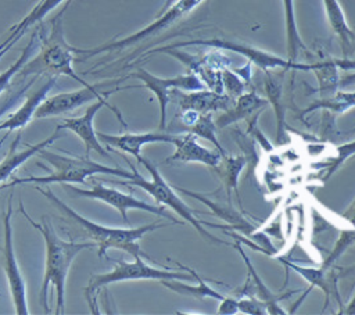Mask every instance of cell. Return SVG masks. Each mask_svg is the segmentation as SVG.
I'll return each instance as SVG.
<instances>
[{
    "label": "cell",
    "mask_w": 355,
    "mask_h": 315,
    "mask_svg": "<svg viewBox=\"0 0 355 315\" xmlns=\"http://www.w3.org/2000/svg\"><path fill=\"white\" fill-rule=\"evenodd\" d=\"M19 212L26 218L32 228H35L43 237L46 246V261L43 282L39 290V303L42 308L49 314L50 307L47 304L49 286L54 287L55 293V314L61 315L65 311V284L73 259L86 248H93L96 243L89 241H72L64 240L53 228L47 216H42V222H35L26 212L22 201L19 200Z\"/></svg>",
    "instance_id": "6da1fadb"
},
{
    "label": "cell",
    "mask_w": 355,
    "mask_h": 315,
    "mask_svg": "<svg viewBox=\"0 0 355 315\" xmlns=\"http://www.w3.org/2000/svg\"><path fill=\"white\" fill-rule=\"evenodd\" d=\"M36 190L40 191L44 196V198H47L60 212H62L65 219L75 225L86 237H89V240H93L96 243V246L98 247V257H103L110 248H116L126 251L133 258L143 257L151 261V258L140 248L139 240L148 232L168 226V223L153 222L139 228H108L78 214L73 208H71L62 200H60L50 187L42 189L39 185H36Z\"/></svg>",
    "instance_id": "7a4b0ae2"
},
{
    "label": "cell",
    "mask_w": 355,
    "mask_h": 315,
    "mask_svg": "<svg viewBox=\"0 0 355 315\" xmlns=\"http://www.w3.org/2000/svg\"><path fill=\"white\" fill-rule=\"evenodd\" d=\"M67 10V6L51 19L50 31L47 35L39 32L40 44L39 51L31 57L22 68L18 71V76L28 78V76H69L75 82L82 86H90L92 83L82 79L73 69V47L68 44L64 32V21L62 15ZM15 75V76H17Z\"/></svg>",
    "instance_id": "3957f363"
},
{
    "label": "cell",
    "mask_w": 355,
    "mask_h": 315,
    "mask_svg": "<svg viewBox=\"0 0 355 315\" xmlns=\"http://www.w3.org/2000/svg\"><path fill=\"white\" fill-rule=\"evenodd\" d=\"M40 158L47 161L54 167V172L44 176H25V178H14L10 183H4L0 189L14 187L17 185L33 183V185H50V183H86V179L93 175H111L119 176L123 179H132L133 172L123 169L121 167L104 165L93 161L89 155L85 157H69L61 155L46 148L37 153Z\"/></svg>",
    "instance_id": "277c9868"
},
{
    "label": "cell",
    "mask_w": 355,
    "mask_h": 315,
    "mask_svg": "<svg viewBox=\"0 0 355 315\" xmlns=\"http://www.w3.org/2000/svg\"><path fill=\"white\" fill-rule=\"evenodd\" d=\"M184 272L178 271H166V269H158L155 266L148 265L143 257H135L132 262L128 261H115V266L112 271L105 273H94L92 275L87 286L83 290L85 298L92 309L93 314H97V296L98 291L111 284L118 282H129V280H196V276L190 268L184 266Z\"/></svg>",
    "instance_id": "5b68a950"
},
{
    "label": "cell",
    "mask_w": 355,
    "mask_h": 315,
    "mask_svg": "<svg viewBox=\"0 0 355 315\" xmlns=\"http://www.w3.org/2000/svg\"><path fill=\"white\" fill-rule=\"evenodd\" d=\"M128 164L130 165V171L133 172V176L132 179H126L123 182H114V183H118V185H123V186H137V187H141L143 190H146L157 203L162 204V205H166L169 208H172L175 212H178L184 221L190 222V225L208 241L211 243H219V244H226L225 240L222 239H218L216 236H214L212 233H209L207 229H204L202 226V222L200 219H197L194 215H193V211L183 203V200H180L176 193L172 190V187L166 183V180L162 178L161 172L158 171V168L150 161L147 160L146 157L140 155L136 161L140 162L141 165H144V168L148 171L150 176H151V180H147L144 179L143 175H140L136 169V167L129 161L126 160Z\"/></svg>",
    "instance_id": "8992f818"
},
{
    "label": "cell",
    "mask_w": 355,
    "mask_h": 315,
    "mask_svg": "<svg viewBox=\"0 0 355 315\" xmlns=\"http://www.w3.org/2000/svg\"><path fill=\"white\" fill-rule=\"evenodd\" d=\"M202 1L204 0H176L169 8H166L164 12L157 15V19L154 22H151L146 28L137 31L136 33H133L130 36H126L123 39H119V40H114V42L104 43L101 46L92 47V49H76V47H73V51H75V54H83L85 58H89V57L97 56L100 53L115 51V50H122V49L130 47V46L136 44V43H139L144 39H148V37L155 36L159 32L165 31L166 28L173 25L176 21H179L180 18H183L184 15L191 12Z\"/></svg>",
    "instance_id": "52a82bcc"
},
{
    "label": "cell",
    "mask_w": 355,
    "mask_h": 315,
    "mask_svg": "<svg viewBox=\"0 0 355 315\" xmlns=\"http://www.w3.org/2000/svg\"><path fill=\"white\" fill-rule=\"evenodd\" d=\"M184 46H207V47H214V49H220V50H227L233 53H239L243 57H245L251 64L257 65L262 71L268 69H286V71H312L313 64H302L297 61H291L288 58L279 57L273 53L263 51L261 49L244 44V43H237L232 40H225V39H193V40H186L175 44H169L166 47H184Z\"/></svg>",
    "instance_id": "ba28073f"
},
{
    "label": "cell",
    "mask_w": 355,
    "mask_h": 315,
    "mask_svg": "<svg viewBox=\"0 0 355 315\" xmlns=\"http://www.w3.org/2000/svg\"><path fill=\"white\" fill-rule=\"evenodd\" d=\"M64 187H65V190H69L71 193H73L76 196H80V197H85V198H92V200H98V201H103V203L114 207L122 215V219H123L125 223L129 222L128 210H141V211L158 215L161 218H166L172 223H179V225L183 223L180 221H176V218H173L165 210V205L148 204V203H146L140 198L133 197L132 194L122 193V191H119L114 187L104 186L103 183H93L92 187H86V189L75 187V186H71L69 183H65Z\"/></svg>",
    "instance_id": "9c48e42d"
},
{
    "label": "cell",
    "mask_w": 355,
    "mask_h": 315,
    "mask_svg": "<svg viewBox=\"0 0 355 315\" xmlns=\"http://www.w3.org/2000/svg\"><path fill=\"white\" fill-rule=\"evenodd\" d=\"M11 198H12V191L8 196L7 205L3 214V248H1L3 268H4V273H6V279H7V284H8L10 296L12 298L15 312L18 315H28L29 307H28V298H26V284L15 257L14 240H12Z\"/></svg>",
    "instance_id": "30bf717a"
},
{
    "label": "cell",
    "mask_w": 355,
    "mask_h": 315,
    "mask_svg": "<svg viewBox=\"0 0 355 315\" xmlns=\"http://www.w3.org/2000/svg\"><path fill=\"white\" fill-rule=\"evenodd\" d=\"M130 76L143 82L144 87L151 90L159 104V129H165L166 126V107L171 101V93L173 89H183V90H201L207 86L196 74L189 75H176L173 78H159L144 68H137Z\"/></svg>",
    "instance_id": "8fae6325"
},
{
    "label": "cell",
    "mask_w": 355,
    "mask_h": 315,
    "mask_svg": "<svg viewBox=\"0 0 355 315\" xmlns=\"http://www.w3.org/2000/svg\"><path fill=\"white\" fill-rule=\"evenodd\" d=\"M104 86H105V83L82 86L78 90L64 92V93H58V94L46 97L36 108L33 118L42 119V118L61 115V114L73 111L92 100L107 99L110 94H112L121 89H126V87H115L111 90H103Z\"/></svg>",
    "instance_id": "7c38bea8"
},
{
    "label": "cell",
    "mask_w": 355,
    "mask_h": 315,
    "mask_svg": "<svg viewBox=\"0 0 355 315\" xmlns=\"http://www.w3.org/2000/svg\"><path fill=\"white\" fill-rule=\"evenodd\" d=\"M107 107L110 108L116 118L119 119V122L126 126L121 112L116 110V107H114L112 104H110L107 101V99H98L96 100L93 104H90L86 111L80 115V117H73V118H67L64 119L61 124H58L62 129H67L72 133H75L83 143L85 146V155H89L90 151H96L97 154H100L104 158H111L108 151L103 147L101 142L97 137V132L94 130V117L96 114L103 108Z\"/></svg>",
    "instance_id": "4fadbf2b"
},
{
    "label": "cell",
    "mask_w": 355,
    "mask_h": 315,
    "mask_svg": "<svg viewBox=\"0 0 355 315\" xmlns=\"http://www.w3.org/2000/svg\"><path fill=\"white\" fill-rule=\"evenodd\" d=\"M172 97H176L183 111L191 110L198 114H207V112H214L219 110L226 111L234 104V100H236L227 94L218 93L214 90H207V89L193 90L190 93H183L179 89H173L171 93V99Z\"/></svg>",
    "instance_id": "5bb4252c"
},
{
    "label": "cell",
    "mask_w": 355,
    "mask_h": 315,
    "mask_svg": "<svg viewBox=\"0 0 355 315\" xmlns=\"http://www.w3.org/2000/svg\"><path fill=\"white\" fill-rule=\"evenodd\" d=\"M97 137L101 143L114 147L119 151L133 155L136 160L141 155V147L150 143H171L173 144L176 136L166 132H144V133H122L110 135L97 132Z\"/></svg>",
    "instance_id": "9a60e30c"
},
{
    "label": "cell",
    "mask_w": 355,
    "mask_h": 315,
    "mask_svg": "<svg viewBox=\"0 0 355 315\" xmlns=\"http://www.w3.org/2000/svg\"><path fill=\"white\" fill-rule=\"evenodd\" d=\"M55 83H57L55 76H47L37 89L32 90L26 96L25 101L18 110L11 112L4 121L0 122V132H14L17 129L25 128L33 118L39 104L47 97L49 92L55 86Z\"/></svg>",
    "instance_id": "2e32d148"
},
{
    "label": "cell",
    "mask_w": 355,
    "mask_h": 315,
    "mask_svg": "<svg viewBox=\"0 0 355 315\" xmlns=\"http://www.w3.org/2000/svg\"><path fill=\"white\" fill-rule=\"evenodd\" d=\"M62 136H64L62 128L60 125H57L55 130L49 137H46L44 140H42L39 143H35L33 146H28L24 150H18V144H19V140H21V133H18L15 140L11 143L6 157L0 161V183L4 182L6 179L11 178V175L14 173V171L18 167L25 164L33 155H37V153L40 150L49 147L50 144H53L55 140H58Z\"/></svg>",
    "instance_id": "e0dca14e"
},
{
    "label": "cell",
    "mask_w": 355,
    "mask_h": 315,
    "mask_svg": "<svg viewBox=\"0 0 355 315\" xmlns=\"http://www.w3.org/2000/svg\"><path fill=\"white\" fill-rule=\"evenodd\" d=\"M173 144L176 150L171 157L165 160V162H201L208 167L216 168L222 161V155L218 150H209L198 144L196 135H193L191 132H187L183 136H176Z\"/></svg>",
    "instance_id": "ac0fdd59"
},
{
    "label": "cell",
    "mask_w": 355,
    "mask_h": 315,
    "mask_svg": "<svg viewBox=\"0 0 355 315\" xmlns=\"http://www.w3.org/2000/svg\"><path fill=\"white\" fill-rule=\"evenodd\" d=\"M234 248L240 253V255H241V258H243V261H244V264H245V266H247V272H248L247 284H250L251 289L245 290L244 293H247V294L251 293V294L255 296L258 300H261V301L266 305V312H269V314H286V311H283V308L279 305V301L287 298L288 296L294 294L295 291H290V293H286V294H283V296H276L275 293H272V290H269V289L266 287V284L263 283V280L261 279V276H258V273H257V271L254 269V266H252L250 258L247 257L245 251L241 248V246L239 244V241L234 243Z\"/></svg>",
    "instance_id": "d6986e66"
},
{
    "label": "cell",
    "mask_w": 355,
    "mask_h": 315,
    "mask_svg": "<svg viewBox=\"0 0 355 315\" xmlns=\"http://www.w3.org/2000/svg\"><path fill=\"white\" fill-rule=\"evenodd\" d=\"M268 103L269 101L266 99L259 97L255 90H251L250 93H243L239 97H236L234 104L230 108H227L223 114H220L216 118L215 125L218 128H225L241 119L248 121L255 114L262 112V110L268 105Z\"/></svg>",
    "instance_id": "ffe728a7"
},
{
    "label": "cell",
    "mask_w": 355,
    "mask_h": 315,
    "mask_svg": "<svg viewBox=\"0 0 355 315\" xmlns=\"http://www.w3.org/2000/svg\"><path fill=\"white\" fill-rule=\"evenodd\" d=\"M286 69L263 71V89L268 96V101L272 104L276 114V142L282 143L286 130V110L283 103V78Z\"/></svg>",
    "instance_id": "44dd1931"
},
{
    "label": "cell",
    "mask_w": 355,
    "mask_h": 315,
    "mask_svg": "<svg viewBox=\"0 0 355 315\" xmlns=\"http://www.w3.org/2000/svg\"><path fill=\"white\" fill-rule=\"evenodd\" d=\"M279 261L283 262V265L291 268L294 272L300 273L305 280L309 282L311 287L316 286L319 287L324 296H326V301L323 308H326V305L329 304V297L334 296L336 300L341 304V298L340 294L337 291V280L333 272L329 271V268H313V266H304V265H297L295 262L286 259L283 257H279Z\"/></svg>",
    "instance_id": "7402d4cb"
},
{
    "label": "cell",
    "mask_w": 355,
    "mask_h": 315,
    "mask_svg": "<svg viewBox=\"0 0 355 315\" xmlns=\"http://www.w3.org/2000/svg\"><path fill=\"white\" fill-rule=\"evenodd\" d=\"M62 1H67L65 6L71 4V0H40L28 14L26 17H24L18 24H15L7 33L6 39H3L0 42V50H3L4 47H7L8 50L19 40V37L26 32V29H29L31 26H33L35 24L43 21V18L53 11L55 7H58Z\"/></svg>",
    "instance_id": "603a6c76"
},
{
    "label": "cell",
    "mask_w": 355,
    "mask_h": 315,
    "mask_svg": "<svg viewBox=\"0 0 355 315\" xmlns=\"http://www.w3.org/2000/svg\"><path fill=\"white\" fill-rule=\"evenodd\" d=\"M176 190L180 191V193H183V194H186V196H190V197L197 198L198 201H201L202 204H205L209 210H212L216 216H219L220 219H223V221L227 222L232 228L240 230L241 233L251 235V233L254 232L255 228H254L245 218H243L241 214H239V212L232 207V204H230L229 207H226V205H222V204H219V203L211 201V200H209L207 196H204V194H198V193H194V191H189V190L182 189V187H176Z\"/></svg>",
    "instance_id": "cb8c5ba5"
},
{
    "label": "cell",
    "mask_w": 355,
    "mask_h": 315,
    "mask_svg": "<svg viewBox=\"0 0 355 315\" xmlns=\"http://www.w3.org/2000/svg\"><path fill=\"white\" fill-rule=\"evenodd\" d=\"M322 1H323V7H324V12H326L329 25H330L331 31L338 36V39L341 42L343 53H344V56H347L348 49L351 46V40L355 39V33L348 26L344 11H343L338 0H322Z\"/></svg>",
    "instance_id": "d4e9b609"
},
{
    "label": "cell",
    "mask_w": 355,
    "mask_h": 315,
    "mask_svg": "<svg viewBox=\"0 0 355 315\" xmlns=\"http://www.w3.org/2000/svg\"><path fill=\"white\" fill-rule=\"evenodd\" d=\"M283 11H284V24H286V44H287V58L291 61H297L300 50H306L304 44L295 19V8L294 0H282Z\"/></svg>",
    "instance_id": "484cf974"
},
{
    "label": "cell",
    "mask_w": 355,
    "mask_h": 315,
    "mask_svg": "<svg viewBox=\"0 0 355 315\" xmlns=\"http://www.w3.org/2000/svg\"><path fill=\"white\" fill-rule=\"evenodd\" d=\"M312 72L316 75L318 79V89L316 92L324 96L334 94L340 87V76H338V67L336 58H327L318 62H313Z\"/></svg>",
    "instance_id": "4316f807"
},
{
    "label": "cell",
    "mask_w": 355,
    "mask_h": 315,
    "mask_svg": "<svg viewBox=\"0 0 355 315\" xmlns=\"http://www.w3.org/2000/svg\"><path fill=\"white\" fill-rule=\"evenodd\" d=\"M196 279L198 280V284L197 286H190V284H184L182 283V280H178V279H172V280H161V283L168 287L169 290L175 291V293H179V294H184V296H193L196 298H214V300H223L225 296L220 294L219 291H216L215 289H212L211 286H208L204 279L194 271L191 269Z\"/></svg>",
    "instance_id": "83f0119b"
},
{
    "label": "cell",
    "mask_w": 355,
    "mask_h": 315,
    "mask_svg": "<svg viewBox=\"0 0 355 315\" xmlns=\"http://www.w3.org/2000/svg\"><path fill=\"white\" fill-rule=\"evenodd\" d=\"M351 107H355V92L337 90L331 96H324V97H320V99L315 100L309 107H306L302 111V115H305L308 112H312L315 110H319V108L330 110L333 112L341 114V112L347 111Z\"/></svg>",
    "instance_id": "f1b7e54d"
},
{
    "label": "cell",
    "mask_w": 355,
    "mask_h": 315,
    "mask_svg": "<svg viewBox=\"0 0 355 315\" xmlns=\"http://www.w3.org/2000/svg\"><path fill=\"white\" fill-rule=\"evenodd\" d=\"M223 160V165H218L216 171L219 173V176L222 178L225 186H226V194H227V203L230 204V194L232 190L236 193V196H239V189H237V179H239V173L241 172V169L245 165V157L244 155H237V157H232V155H225L222 157Z\"/></svg>",
    "instance_id": "f546056e"
},
{
    "label": "cell",
    "mask_w": 355,
    "mask_h": 315,
    "mask_svg": "<svg viewBox=\"0 0 355 315\" xmlns=\"http://www.w3.org/2000/svg\"><path fill=\"white\" fill-rule=\"evenodd\" d=\"M189 132H191L196 136L207 139L209 143H212L216 147V150L220 153L222 157L227 155L226 150L222 147V144L216 137V125H215V121H212V112L200 114L197 121L189 129Z\"/></svg>",
    "instance_id": "4dcf8cb0"
},
{
    "label": "cell",
    "mask_w": 355,
    "mask_h": 315,
    "mask_svg": "<svg viewBox=\"0 0 355 315\" xmlns=\"http://www.w3.org/2000/svg\"><path fill=\"white\" fill-rule=\"evenodd\" d=\"M355 154V140L351 143H345L341 144L336 148V155L331 158H327L324 162H319L316 164V168L322 169V173L319 175V179L322 182L329 180V178L337 171V168L351 155Z\"/></svg>",
    "instance_id": "1f68e13d"
},
{
    "label": "cell",
    "mask_w": 355,
    "mask_h": 315,
    "mask_svg": "<svg viewBox=\"0 0 355 315\" xmlns=\"http://www.w3.org/2000/svg\"><path fill=\"white\" fill-rule=\"evenodd\" d=\"M37 37H39V32L35 31V32L31 35V37H29L26 46L24 47L21 56L15 60V62H14L11 67H8L6 71H3V72L0 74V93H3V92L7 89V86H8V83L11 82V79L18 74V71L22 68V65L32 57L33 50H35V46H36V42H37Z\"/></svg>",
    "instance_id": "d6a6232c"
},
{
    "label": "cell",
    "mask_w": 355,
    "mask_h": 315,
    "mask_svg": "<svg viewBox=\"0 0 355 315\" xmlns=\"http://www.w3.org/2000/svg\"><path fill=\"white\" fill-rule=\"evenodd\" d=\"M220 78H222V85L226 89V94L236 99L240 94L244 93V83L239 78V74L236 71H230L229 68H223L220 71Z\"/></svg>",
    "instance_id": "836d02e7"
},
{
    "label": "cell",
    "mask_w": 355,
    "mask_h": 315,
    "mask_svg": "<svg viewBox=\"0 0 355 315\" xmlns=\"http://www.w3.org/2000/svg\"><path fill=\"white\" fill-rule=\"evenodd\" d=\"M239 311L250 315H261L266 314V305L261 300L248 296L247 298H239Z\"/></svg>",
    "instance_id": "e575fe53"
},
{
    "label": "cell",
    "mask_w": 355,
    "mask_h": 315,
    "mask_svg": "<svg viewBox=\"0 0 355 315\" xmlns=\"http://www.w3.org/2000/svg\"><path fill=\"white\" fill-rule=\"evenodd\" d=\"M33 83V80H31L28 85H25L21 90H18V92H15L14 94H11V96H8L1 104H0V118L8 111V110H11L15 104H17V101L22 97V94L29 89V86Z\"/></svg>",
    "instance_id": "d590c367"
},
{
    "label": "cell",
    "mask_w": 355,
    "mask_h": 315,
    "mask_svg": "<svg viewBox=\"0 0 355 315\" xmlns=\"http://www.w3.org/2000/svg\"><path fill=\"white\" fill-rule=\"evenodd\" d=\"M219 315H233L239 312V298L234 297H225L220 300V304L216 311Z\"/></svg>",
    "instance_id": "8d00e7d4"
},
{
    "label": "cell",
    "mask_w": 355,
    "mask_h": 315,
    "mask_svg": "<svg viewBox=\"0 0 355 315\" xmlns=\"http://www.w3.org/2000/svg\"><path fill=\"white\" fill-rule=\"evenodd\" d=\"M343 218L347 219V221L352 225V228L355 229V200H354V203L347 208V211L343 214Z\"/></svg>",
    "instance_id": "74e56055"
},
{
    "label": "cell",
    "mask_w": 355,
    "mask_h": 315,
    "mask_svg": "<svg viewBox=\"0 0 355 315\" xmlns=\"http://www.w3.org/2000/svg\"><path fill=\"white\" fill-rule=\"evenodd\" d=\"M351 85H355V72L348 74V75H345L340 79V87H347V86H351Z\"/></svg>",
    "instance_id": "f35d334b"
},
{
    "label": "cell",
    "mask_w": 355,
    "mask_h": 315,
    "mask_svg": "<svg viewBox=\"0 0 355 315\" xmlns=\"http://www.w3.org/2000/svg\"><path fill=\"white\" fill-rule=\"evenodd\" d=\"M340 314H355V296H354V298L348 303V305L340 311Z\"/></svg>",
    "instance_id": "ab89813d"
},
{
    "label": "cell",
    "mask_w": 355,
    "mask_h": 315,
    "mask_svg": "<svg viewBox=\"0 0 355 315\" xmlns=\"http://www.w3.org/2000/svg\"><path fill=\"white\" fill-rule=\"evenodd\" d=\"M175 1H176V0H166V1H165V3H164V6H162V8H161V10H159V12H158V15H159V14H161V12H164V11H165V10H166V8H169V7H171V6H172V4H173V3H175Z\"/></svg>",
    "instance_id": "60d3db41"
},
{
    "label": "cell",
    "mask_w": 355,
    "mask_h": 315,
    "mask_svg": "<svg viewBox=\"0 0 355 315\" xmlns=\"http://www.w3.org/2000/svg\"><path fill=\"white\" fill-rule=\"evenodd\" d=\"M7 51H8V49H7V47H4V49H3V50H0V60H1V58H3V56H4V54H6V53H7Z\"/></svg>",
    "instance_id": "b9f144b4"
},
{
    "label": "cell",
    "mask_w": 355,
    "mask_h": 315,
    "mask_svg": "<svg viewBox=\"0 0 355 315\" xmlns=\"http://www.w3.org/2000/svg\"><path fill=\"white\" fill-rule=\"evenodd\" d=\"M71 3H72V0H71Z\"/></svg>",
    "instance_id": "7bdbcfd3"
}]
</instances>
